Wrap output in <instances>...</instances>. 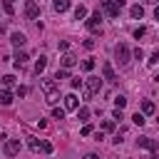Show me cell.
I'll use <instances>...</instances> for the list:
<instances>
[{"label":"cell","mask_w":159,"mask_h":159,"mask_svg":"<svg viewBox=\"0 0 159 159\" xmlns=\"http://www.w3.org/2000/svg\"><path fill=\"white\" fill-rule=\"evenodd\" d=\"M89 114H92V112H89L87 107H80V109H77V117H80L82 122H87V119H89Z\"/></svg>","instance_id":"obj_22"},{"label":"cell","mask_w":159,"mask_h":159,"mask_svg":"<svg viewBox=\"0 0 159 159\" xmlns=\"http://www.w3.org/2000/svg\"><path fill=\"white\" fill-rule=\"evenodd\" d=\"M10 42H12L15 47H22V45L27 42V37H25V32H12V35H10Z\"/></svg>","instance_id":"obj_11"},{"label":"cell","mask_w":159,"mask_h":159,"mask_svg":"<svg viewBox=\"0 0 159 159\" xmlns=\"http://www.w3.org/2000/svg\"><path fill=\"white\" fill-rule=\"evenodd\" d=\"M65 109H70V112L80 109V99H77L75 94H67V97H65Z\"/></svg>","instance_id":"obj_10"},{"label":"cell","mask_w":159,"mask_h":159,"mask_svg":"<svg viewBox=\"0 0 159 159\" xmlns=\"http://www.w3.org/2000/svg\"><path fill=\"white\" fill-rule=\"evenodd\" d=\"M144 35H147V27H142V25H139V27L134 30V37L139 40V37H144Z\"/></svg>","instance_id":"obj_31"},{"label":"cell","mask_w":159,"mask_h":159,"mask_svg":"<svg viewBox=\"0 0 159 159\" xmlns=\"http://www.w3.org/2000/svg\"><path fill=\"white\" fill-rule=\"evenodd\" d=\"M112 119H114V122H122V119H124L122 109H114V112H112Z\"/></svg>","instance_id":"obj_32"},{"label":"cell","mask_w":159,"mask_h":159,"mask_svg":"<svg viewBox=\"0 0 159 159\" xmlns=\"http://www.w3.org/2000/svg\"><path fill=\"white\" fill-rule=\"evenodd\" d=\"M122 137H127V129H124V127H122V129H119V134L114 137V144H122Z\"/></svg>","instance_id":"obj_33"},{"label":"cell","mask_w":159,"mask_h":159,"mask_svg":"<svg viewBox=\"0 0 159 159\" xmlns=\"http://www.w3.org/2000/svg\"><path fill=\"white\" fill-rule=\"evenodd\" d=\"M114 5H117V7H119V10H122V7H124V5H127V0H114Z\"/></svg>","instance_id":"obj_39"},{"label":"cell","mask_w":159,"mask_h":159,"mask_svg":"<svg viewBox=\"0 0 159 159\" xmlns=\"http://www.w3.org/2000/svg\"><path fill=\"white\" fill-rule=\"evenodd\" d=\"M2 10H5L7 15H15V5H12L10 0H5V2H2Z\"/></svg>","instance_id":"obj_26"},{"label":"cell","mask_w":159,"mask_h":159,"mask_svg":"<svg viewBox=\"0 0 159 159\" xmlns=\"http://www.w3.org/2000/svg\"><path fill=\"white\" fill-rule=\"evenodd\" d=\"M27 144H30L32 152H40V144H42V142H40L37 137H27Z\"/></svg>","instance_id":"obj_19"},{"label":"cell","mask_w":159,"mask_h":159,"mask_svg":"<svg viewBox=\"0 0 159 159\" xmlns=\"http://www.w3.org/2000/svg\"><path fill=\"white\" fill-rule=\"evenodd\" d=\"M114 107H117V109H124V107H127V97H124V94H117V97H114Z\"/></svg>","instance_id":"obj_18"},{"label":"cell","mask_w":159,"mask_h":159,"mask_svg":"<svg viewBox=\"0 0 159 159\" xmlns=\"http://www.w3.org/2000/svg\"><path fill=\"white\" fill-rule=\"evenodd\" d=\"M102 132H114V119H104L102 122Z\"/></svg>","instance_id":"obj_25"},{"label":"cell","mask_w":159,"mask_h":159,"mask_svg":"<svg viewBox=\"0 0 159 159\" xmlns=\"http://www.w3.org/2000/svg\"><path fill=\"white\" fill-rule=\"evenodd\" d=\"M82 159H99V157H97V154H84Z\"/></svg>","instance_id":"obj_41"},{"label":"cell","mask_w":159,"mask_h":159,"mask_svg":"<svg viewBox=\"0 0 159 159\" xmlns=\"http://www.w3.org/2000/svg\"><path fill=\"white\" fill-rule=\"evenodd\" d=\"M147 62H149V65H159V50H157V52H154V55H152Z\"/></svg>","instance_id":"obj_34"},{"label":"cell","mask_w":159,"mask_h":159,"mask_svg":"<svg viewBox=\"0 0 159 159\" xmlns=\"http://www.w3.org/2000/svg\"><path fill=\"white\" fill-rule=\"evenodd\" d=\"M154 80H157V82H159V72H157V75H154Z\"/></svg>","instance_id":"obj_43"},{"label":"cell","mask_w":159,"mask_h":159,"mask_svg":"<svg viewBox=\"0 0 159 159\" xmlns=\"http://www.w3.org/2000/svg\"><path fill=\"white\" fill-rule=\"evenodd\" d=\"M40 152H45V154H52V144L42 139V144H40Z\"/></svg>","instance_id":"obj_28"},{"label":"cell","mask_w":159,"mask_h":159,"mask_svg":"<svg viewBox=\"0 0 159 159\" xmlns=\"http://www.w3.org/2000/svg\"><path fill=\"white\" fill-rule=\"evenodd\" d=\"M99 89H102V80H99V77L89 75L87 80H82V97H84V99H92Z\"/></svg>","instance_id":"obj_2"},{"label":"cell","mask_w":159,"mask_h":159,"mask_svg":"<svg viewBox=\"0 0 159 159\" xmlns=\"http://www.w3.org/2000/svg\"><path fill=\"white\" fill-rule=\"evenodd\" d=\"M84 25H87V30H89L92 35H97V32H102V15H99V10H97L94 15H89V17L84 20Z\"/></svg>","instance_id":"obj_4"},{"label":"cell","mask_w":159,"mask_h":159,"mask_svg":"<svg viewBox=\"0 0 159 159\" xmlns=\"http://www.w3.org/2000/svg\"><path fill=\"white\" fill-rule=\"evenodd\" d=\"M137 147L149 149V152L154 154V159L159 157V154H157V152H159V142H157V139H152V137H139V139H137Z\"/></svg>","instance_id":"obj_5"},{"label":"cell","mask_w":159,"mask_h":159,"mask_svg":"<svg viewBox=\"0 0 159 159\" xmlns=\"http://www.w3.org/2000/svg\"><path fill=\"white\" fill-rule=\"evenodd\" d=\"M75 17H77V20H84V17H87V7H84V5L75 7Z\"/></svg>","instance_id":"obj_20"},{"label":"cell","mask_w":159,"mask_h":159,"mask_svg":"<svg viewBox=\"0 0 159 159\" xmlns=\"http://www.w3.org/2000/svg\"><path fill=\"white\" fill-rule=\"evenodd\" d=\"M45 67H47V57H45V55H40V60L35 62V72H37V75H42V72H45Z\"/></svg>","instance_id":"obj_14"},{"label":"cell","mask_w":159,"mask_h":159,"mask_svg":"<svg viewBox=\"0 0 159 159\" xmlns=\"http://www.w3.org/2000/svg\"><path fill=\"white\" fill-rule=\"evenodd\" d=\"M55 80H70V70H65V67H60V70L55 72Z\"/></svg>","instance_id":"obj_21"},{"label":"cell","mask_w":159,"mask_h":159,"mask_svg":"<svg viewBox=\"0 0 159 159\" xmlns=\"http://www.w3.org/2000/svg\"><path fill=\"white\" fill-rule=\"evenodd\" d=\"M0 104H2V107H7V104H12V94H10L7 89H0Z\"/></svg>","instance_id":"obj_15"},{"label":"cell","mask_w":159,"mask_h":159,"mask_svg":"<svg viewBox=\"0 0 159 159\" xmlns=\"http://www.w3.org/2000/svg\"><path fill=\"white\" fill-rule=\"evenodd\" d=\"M60 65H62L65 70H70V67H75V65H77V57H75L72 52H65V55H62V60H60Z\"/></svg>","instance_id":"obj_9"},{"label":"cell","mask_w":159,"mask_h":159,"mask_svg":"<svg viewBox=\"0 0 159 159\" xmlns=\"http://www.w3.org/2000/svg\"><path fill=\"white\" fill-rule=\"evenodd\" d=\"M37 15H40V5H37L35 0H27V2H25V17H27V20H35Z\"/></svg>","instance_id":"obj_6"},{"label":"cell","mask_w":159,"mask_h":159,"mask_svg":"<svg viewBox=\"0 0 159 159\" xmlns=\"http://www.w3.org/2000/svg\"><path fill=\"white\" fill-rule=\"evenodd\" d=\"M52 7H55L57 12H65V10L70 7V0H52Z\"/></svg>","instance_id":"obj_16"},{"label":"cell","mask_w":159,"mask_h":159,"mask_svg":"<svg viewBox=\"0 0 159 159\" xmlns=\"http://www.w3.org/2000/svg\"><path fill=\"white\" fill-rule=\"evenodd\" d=\"M57 47H60L62 52H67V50H70V42H67V40H60V45H57Z\"/></svg>","instance_id":"obj_35"},{"label":"cell","mask_w":159,"mask_h":159,"mask_svg":"<svg viewBox=\"0 0 159 159\" xmlns=\"http://www.w3.org/2000/svg\"><path fill=\"white\" fill-rule=\"evenodd\" d=\"M154 17H157V20H159V5H157V7H154Z\"/></svg>","instance_id":"obj_42"},{"label":"cell","mask_w":159,"mask_h":159,"mask_svg":"<svg viewBox=\"0 0 159 159\" xmlns=\"http://www.w3.org/2000/svg\"><path fill=\"white\" fill-rule=\"evenodd\" d=\"M132 55H134V57H137V60H142V57H144V52H142V47H137V50H134V52H132Z\"/></svg>","instance_id":"obj_37"},{"label":"cell","mask_w":159,"mask_h":159,"mask_svg":"<svg viewBox=\"0 0 159 159\" xmlns=\"http://www.w3.org/2000/svg\"><path fill=\"white\" fill-rule=\"evenodd\" d=\"M27 94V87H17V97H25Z\"/></svg>","instance_id":"obj_38"},{"label":"cell","mask_w":159,"mask_h":159,"mask_svg":"<svg viewBox=\"0 0 159 159\" xmlns=\"http://www.w3.org/2000/svg\"><path fill=\"white\" fill-rule=\"evenodd\" d=\"M132 122H134L137 127H144V122H147V119H144V114H142V112H137V114L132 117Z\"/></svg>","instance_id":"obj_24"},{"label":"cell","mask_w":159,"mask_h":159,"mask_svg":"<svg viewBox=\"0 0 159 159\" xmlns=\"http://www.w3.org/2000/svg\"><path fill=\"white\" fill-rule=\"evenodd\" d=\"M40 87H42V92H45V102H47V104H57V102H60V87H57L55 80L42 77V80H40Z\"/></svg>","instance_id":"obj_1"},{"label":"cell","mask_w":159,"mask_h":159,"mask_svg":"<svg viewBox=\"0 0 159 159\" xmlns=\"http://www.w3.org/2000/svg\"><path fill=\"white\" fill-rule=\"evenodd\" d=\"M82 70H84V72H92V70H94V60H92V57H89V60H82Z\"/></svg>","instance_id":"obj_23"},{"label":"cell","mask_w":159,"mask_h":159,"mask_svg":"<svg viewBox=\"0 0 159 159\" xmlns=\"http://www.w3.org/2000/svg\"><path fill=\"white\" fill-rule=\"evenodd\" d=\"M5 154L7 157H17L20 154V139H7L5 142Z\"/></svg>","instance_id":"obj_8"},{"label":"cell","mask_w":159,"mask_h":159,"mask_svg":"<svg viewBox=\"0 0 159 159\" xmlns=\"http://www.w3.org/2000/svg\"><path fill=\"white\" fill-rule=\"evenodd\" d=\"M109 5H112V0H102V7H104V10H107Z\"/></svg>","instance_id":"obj_40"},{"label":"cell","mask_w":159,"mask_h":159,"mask_svg":"<svg viewBox=\"0 0 159 159\" xmlns=\"http://www.w3.org/2000/svg\"><path fill=\"white\" fill-rule=\"evenodd\" d=\"M142 114H154V102L152 99H144L142 102Z\"/></svg>","instance_id":"obj_17"},{"label":"cell","mask_w":159,"mask_h":159,"mask_svg":"<svg viewBox=\"0 0 159 159\" xmlns=\"http://www.w3.org/2000/svg\"><path fill=\"white\" fill-rule=\"evenodd\" d=\"M70 84H72V87H75V89H77V87H80V84H82V80H80V77H72V80H70Z\"/></svg>","instance_id":"obj_36"},{"label":"cell","mask_w":159,"mask_h":159,"mask_svg":"<svg viewBox=\"0 0 159 159\" xmlns=\"http://www.w3.org/2000/svg\"><path fill=\"white\" fill-rule=\"evenodd\" d=\"M27 60H30V57H27V52H22V50H17V52H15V67H17V70H20Z\"/></svg>","instance_id":"obj_12"},{"label":"cell","mask_w":159,"mask_h":159,"mask_svg":"<svg viewBox=\"0 0 159 159\" xmlns=\"http://www.w3.org/2000/svg\"><path fill=\"white\" fill-rule=\"evenodd\" d=\"M102 77H104L107 82H117V72H114L112 62H102Z\"/></svg>","instance_id":"obj_7"},{"label":"cell","mask_w":159,"mask_h":159,"mask_svg":"<svg viewBox=\"0 0 159 159\" xmlns=\"http://www.w3.org/2000/svg\"><path fill=\"white\" fill-rule=\"evenodd\" d=\"M114 57H117L119 65H129V60H132V50H129V45H127V42H119V45L114 47Z\"/></svg>","instance_id":"obj_3"},{"label":"cell","mask_w":159,"mask_h":159,"mask_svg":"<svg viewBox=\"0 0 159 159\" xmlns=\"http://www.w3.org/2000/svg\"><path fill=\"white\" fill-rule=\"evenodd\" d=\"M147 2H157V0H147Z\"/></svg>","instance_id":"obj_44"},{"label":"cell","mask_w":159,"mask_h":159,"mask_svg":"<svg viewBox=\"0 0 159 159\" xmlns=\"http://www.w3.org/2000/svg\"><path fill=\"white\" fill-rule=\"evenodd\" d=\"M2 84H5V87H12V84H15V77H12V75H5V77H2Z\"/></svg>","instance_id":"obj_29"},{"label":"cell","mask_w":159,"mask_h":159,"mask_svg":"<svg viewBox=\"0 0 159 159\" xmlns=\"http://www.w3.org/2000/svg\"><path fill=\"white\" fill-rule=\"evenodd\" d=\"M129 15H132L134 20H142V17H144V7H142V5H132V7H129Z\"/></svg>","instance_id":"obj_13"},{"label":"cell","mask_w":159,"mask_h":159,"mask_svg":"<svg viewBox=\"0 0 159 159\" xmlns=\"http://www.w3.org/2000/svg\"><path fill=\"white\" fill-rule=\"evenodd\" d=\"M80 132H82V137H89V134H94V129H92V124H84V127H82Z\"/></svg>","instance_id":"obj_30"},{"label":"cell","mask_w":159,"mask_h":159,"mask_svg":"<svg viewBox=\"0 0 159 159\" xmlns=\"http://www.w3.org/2000/svg\"><path fill=\"white\" fill-rule=\"evenodd\" d=\"M52 117H55V119H65V109H62V107H55V109H52Z\"/></svg>","instance_id":"obj_27"}]
</instances>
